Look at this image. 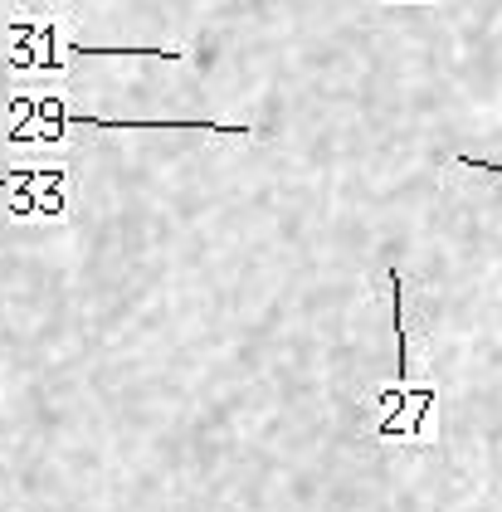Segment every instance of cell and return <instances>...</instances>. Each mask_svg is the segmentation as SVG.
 <instances>
[{"label": "cell", "mask_w": 502, "mask_h": 512, "mask_svg": "<svg viewBox=\"0 0 502 512\" xmlns=\"http://www.w3.org/2000/svg\"><path fill=\"white\" fill-rule=\"evenodd\" d=\"M464 166H478V171H502V161H468V157H459Z\"/></svg>", "instance_id": "1"}]
</instances>
